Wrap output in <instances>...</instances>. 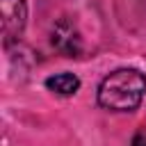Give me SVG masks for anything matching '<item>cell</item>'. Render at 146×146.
<instances>
[{
	"label": "cell",
	"mask_w": 146,
	"mask_h": 146,
	"mask_svg": "<svg viewBox=\"0 0 146 146\" xmlns=\"http://www.w3.org/2000/svg\"><path fill=\"white\" fill-rule=\"evenodd\" d=\"M0 16H2V36L9 46L11 41H18L23 34L25 21H27V5L25 0H0Z\"/></svg>",
	"instance_id": "cell-2"
},
{
	"label": "cell",
	"mask_w": 146,
	"mask_h": 146,
	"mask_svg": "<svg viewBox=\"0 0 146 146\" xmlns=\"http://www.w3.org/2000/svg\"><path fill=\"white\" fill-rule=\"evenodd\" d=\"M130 146H146V130H139V132L132 137Z\"/></svg>",
	"instance_id": "cell-5"
},
{
	"label": "cell",
	"mask_w": 146,
	"mask_h": 146,
	"mask_svg": "<svg viewBox=\"0 0 146 146\" xmlns=\"http://www.w3.org/2000/svg\"><path fill=\"white\" fill-rule=\"evenodd\" d=\"M146 96V75L137 68H116L98 87V105L110 112H132Z\"/></svg>",
	"instance_id": "cell-1"
},
{
	"label": "cell",
	"mask_w": 146,
	"mask_h": 146,
	"mask_svg": "<svg viewBox=\"0 0 146 146\" xmlns=\"http://www.w3.org/2000/svg\"><path fill=\"white\" fill-rule=\"evenodd\" d=\"M52 46L66 57H75L82 50L80 34L75 32V27L68 21H59L57 25H52Z\"/></svg>",
	"instance_id": "cell-3"
},
{
	"label": "cell",
	"mask_w": 146,
	"mask_h": 146,
	"mask_svg": "<svg viewBox=\"0 0 146 146\" xmlns=\"http://www.w3.org/2000/svg\"><path fill=\"white\" fill-rule=\"evenodd\" d=\"M46 87L57 96H73L80 89V78L73 73H55L46 78Z\"/></svg>",
	"instance_id": "cell-4"
}]
</instances>
